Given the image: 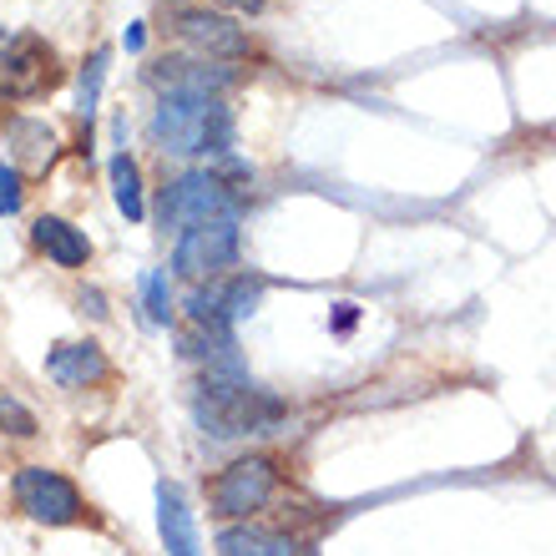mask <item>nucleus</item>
I'll use <instances>...</instances> for the list:
<instances>
[{
	"instance_id": "a211bd4d",
	"label": "nucleus",
	"mask_w": 556,
	"mask_h": 556,
	"mask_svg": "<svg viewBox=\"0 0 556 556\" xmlns=\"http://www.w3.org/2000/svg\"><path fill=\"white\" fill-rule=\"evenodd\" d=\"M0 435H15V440L36 435V415H30L15 395H0Z\"/></svg>"
},
{
	"instance_id": "9d476101",
	"label": "nucleus",
	"mask_w": 556,
	"mask_h": 556,
	"mask_svg": "<svg viewBox=\"0 0 556 556\" xmlns=\"http://www.w3.org/2000/svg\"><path fill=\"white\" fill-rule=\"evenodd\" d=\"M46 375L61 390H91V384H102L112 375V365H106L102 344L81 339V344H56V350L46 354Z\"/></svg>"
},
{
	"instance_id": "f03ea898",
	"label": "nucleus",
	"mask_w": 556,
	"mask_h": 556,
	"mask_svg": "<svg viewBox=\"0 0 556 556\" xmlns=\"http://www.w3.org/2000/svg\"><path fill=\"white\" fill-rule=\"evenodd\" d=\"M152 142L162 157H218L233 147V112L218 97L167 91L152 112Z\"/></svg>"
},
{
	"instance_id": "6ab92c4d",
	"label": "nucleus",
	"mask_w": 556,
	"mask_h": 556,
	"mask_svg": "<svg viewBox=\"0 0 556 556\" xmlns=\"http://www.w3.org/2000/svg\"><path fill=\"white\" fill-rule=\"evenodd\" d=\"M21 203H26V177L15 173V167H5V162H0V218L21 213Z\"/></svg>"
},
{
	"instance_id": "f3484780",
	"label": "nucleus",
	"mask_w": 556,
	"mask_h": 556,
	"mask_svg": "<svg viewBox=\"0 0 556 556\" xmlns=\"http://www.w3.org/2000/svg\"><path fill=\"white\" fill-rule=\"evenodd\" d=\"M142 304L152 324H173V293H167V274H147L142 278Z\"/></svg>"
},
{
	"instance_id": "9b49d317",
	"label": "nucleus",
	"mask_w": 556,
	"mask_h": 556,
	"mask_svg": "<svg viewBox=\"0 0 556 556\" xmlns=\"http://www.w3.org/2000/svg\"><path fill=\"white\" fill-rule=\"evenodd\" d=\"M11 147H15V173L21 177H41L51 173V162L61 157V137L51 122H36V117H15L11 122Z\"/></svg>"
},
{
	"instance_id": "412c9836",
	"label": "nucleus",
	"mask_w": 556,
	"mask_h": 556,
	"mask_svg": "<svg viewBox=\"0 0 556 556\" xmlns=\"http://www.w3.org/2000/svg\"><path fill=\"white\" fill-rule=\"evenodd\" d=\"M81 308H87L91 319H106V308H102V293L91 289V293H81Z\"/></svg>"
},
{
	"instance_id": "aec40b11",
	"label": "nucleus",
	"mask_w": 556,
	"mask_h": 556,
	"mask_svg": "<svg viewBox=\"0 0 556 556\" xmlns=\"http://www.w3.org/2000/svg\"><path fill=\"white\" fill-rule=\"evenodd\" d=\"M203 5H223V11H238V15H258L264 0H203Z\"/></svg>"
},
{
	"instance_id": "7ed1b4c3",
	"label": "nucleus",
	"mask_w": 556,
	"mask_h": 556,
	"mask_svg": "<svg viewBox=\"0 0 556 556\" xmlns=\"http://www.w3.org/2000/svg\"><path fill=\"white\" fill-rule=\"evenodd\" d=\"M56 81V46L36 30H0V102H36Z\"/></svg>"
},
{
	"instance_id": "f257e3e1",
	"label": "nucleus",
	"mask_w": 556,
	"mask_h": 556,
	"mask_svg": "<svg viewBox=\"0 0 556 556\" xmlns=\"http://www.w3.org/2000/svg\"><path fill=\"white\" fill-rule=\"evenodd\" d=\"M192 415L213 440H238V435H274L283 420V400H274L258 384L238 380L228 369H207L192 384Z\"/></svg>"
},
{
	"instance_id": "6e6552de",
	"label": "nucleus",
	"mask_w": 556,
	"mask_h": 556,
	"mask_svg": "<svg viewBox=\"0 0 556 556\" xmlns=\"http://www.w3.org/2000/svg\"><path fill=\"white\" fill-rule=\"evenodd\" d=\"M147 81L162 87V97L167 91H177V97H218V91H228L238 81V72L207 56H162L147 66Z\"/></svg>"
},
{
	"instance_id": "dca6fc26",
	"label": "nucleus",
	"mask_w": 556,
	"mask_h": 556,
	"mask_svg": "<svg viewBox=\"0 0 556 556\" xmlns=\"http://www.w3.org/2000/svg\"><path fill=\"white\" fill-rule=\"evenodd\" d=\"M106 66H112V51L97 46L87 61V72H81V91H76V112L87 122V137H91V117H97V102H102V81H106Z\"/></svg>"
},
{
	"instance_id": "4468645a",
	"label": "nucleus",
	"mask_w": 556,
	"mask_h": 556,
	"mask_svg": "<svg viewBox=\"0 0 556 556\" xmlns=\"http://www.w3.org/2000/svg\"><path fill=\"white\" fill-rule=\"evenodd\" d=\"M218 552L223 556H304V546L283 536V531H268V527H223L218 531Z\"/></svg>"
},
{
	"instance_id": "ddd939ff",
	"label": "nucleus",
	"mask_w": 556,
	"mask_h": 556,
	"mask_svg": "<svg viewBox=\"0 0 556 556\" xmlns=\"http://www.w3.org/2000/svg\"><path fill=\"white\" fill-rule=\"evenodd\" d=\"M30 238H36V249L56 268H81L91 258V238L81 228H72L66 218H36L30 223Z\"/></svg>"
},
{
	"instance_id": "39448f33",
	"label": "nucleus",
	"mask_w": 556,
	"mask_h": 556,
	"mask_svg": "<svg viewBox=\"0 0 556 556\" xmlns=\"http://www.w3.org/2000/svg\"><path fill=\"white\" fill-rule=\"evenodd\" d=\"M274 491H278L274 460L268 455H243V460H233L228 470L213 476L207 501H213V516H223V521H249L274 501Z\"/></svg>"
},
{
	"instance_id": "2eb2a0df",
	"label": "nucleus",
	"mask_w": 556,
	"mask_h": 556,
	"mask_svg": "<svg viewBox=\"0 0 556 556\" xmlns=\"http://www.w3.org/2000/svg\"><path fill=\"white\" fill-rule=\"evenodd\" d=\"M112 192H117V207L127 213V223H142V218H147L142 173H137L132 152H117V157H112Z\"/></svg>"
},
{
	"instance_id": "0eeeda50",
	"label": "nucleus",
	"mask_w": 556,
	"mask_h": 556,
	"mask_svg": "<svg viewBox=\"0 0 556 556\" xmlns=\"http://www.w3.org/2000/svg\"><path fill=\"white\" fill-rule=\"evenodd\" d=\"M15 506L41 521V527H76L87 516V501L76 491L61 470H46V466H21L15 470Z\"/></svg>"
},
{
	"instance_id": "20e7f679",
	"label": "nucleus",
	"mask_w": 556,
	"mask_h": 556,
	"mask_svg": "<svg viewBox=\"0 0 556 556\" xmlns=\"http://www.w3.org/2000/svg\"><path fill=\"white\" fill-rule=\"evenodd\" d=\"M238 213V192L228 188L223 173H182L177 182L162 188V228H192V223H213V218H233Z\"/></svg>"
},
{
	"instance_id": "1a4fd4ad",
	"label": "nucleus",
	"mask_w": 556,
	"mask_h": 556,
	"mask_svg": "<svg viewBox=\"0 0 556 556\" xmlns=\"http://www.w3.org/2000/svg\"><path fill=\"white\" fill-rule=\"evenodd\" d=\"M173 30L207 61L249 56V36H243L233 21H223L218 11H207V5H182V11H173Z\"/></svg>"
},
{
	"instance_id": "f8f14e48",
	"label": "nucleus",
	"mask_w": 556,
	"mask_h": 556,
	"mask_svg": "<svg viewBox=\"0 0 556 556\" xmlns=\"http://www.w3.org/2000/svg\"><path fill=\"white\" fill-rule=\"evenodd\" d=\"M157 531L167 556H203V542H198V527H192V511L177 485L162 481L157 485Z\"/></svg>"
},
{
	"instance_id": "423d86ee",
	"label": "nucleus",
	"mask_w": 556,
	"mask_h": 556,
	"mask_svg": "<svg viewBox=\"0 0 556 556\" xmlns=\"http://www.w3.org/2000/svg\"><path fill=\"white\" fill-rule=\"evenodd\" d=\"M238 264V218H213L182 228L173 249V268L188 283H218Z\"/></svg>"
}]
</instances>
